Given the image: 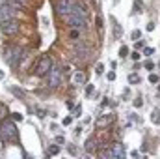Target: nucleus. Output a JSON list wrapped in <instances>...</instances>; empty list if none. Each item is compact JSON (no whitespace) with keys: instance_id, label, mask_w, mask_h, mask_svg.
<instances>
[{"instance_id":"nucleus-1","label":"nucleus","mask_w":160,"mask_h":159,"mask_svg":"<svg viewBox=\"0 0 160 159\" xmlns=\"http://www.w3.org/2000/svg\"><path fill=\"white\" fill-rule=\"evenodd\" d=\"M0 139L4 140V142H17L19 140V129H17V125H15V122H11V120H8V122H4L2 125H0Z\"/></svg>"},{"instance_id":"nucleus-2","label":"nucleus","mask_w":160,"mask_h":159,"mask_svg":"<svg viewBox=\"0 0 160 159\" xmlns=\"http://www.w3.org/2000/svg\"><path fill=\"white\" fill-rule=\"evenodd\" d=\"M50 69H52L50 58H48V56H43L39 62H38V66H36V75H38V77H47Z\"/></svg>"},{"instance_id":"nucleus-3","label":"nucleus","mask_w":160,"mask_h":159,"mask_svg":"<svg viewBox=\"0 0 160 159\" xmlns=\"http://www.w3.org/2000/svg\"><path fill=\"white\" fill-rule=\"evenodd\" d=\"M0 30H2L4 34H8V36L17 34V32H19V23H17V19H6V21H2V23H0Z\"/></svg>"},{"instance_id":"nucleus-4","label":"nucleus","mask_w":160,"mask_h":159,"mask_svg":"<svg viewBox=\"0 0 160 159\" xmlns=\"http://www.w3.org/2000/svg\"><path fill=\"white\" fill-rule=\"evenodd\" d=\"M67 25H69V28H78V30H82V28H86V17H80V15L71 11L69 17H67Z\"/></svg>"},{"instance_id":"nucleus-5","label":"nucleus","mask_w":160,"mask_h":159,"mask_svg":"<svg viewBox=\"0 0 160 159\" xmlns=\"http://www.w3.org/2000/svg\"><path fill=\"white\" fill-rule=\"evenodd\" d=\"M47 77H48V86H50V88H58L60 82H62V69L52 66V69L48 71Z\"/></svg>"},{"instance_id":"nucleus-6","label":"nucleus","mask_w":160,"mask_h":159,"mask_svg":"<svg viewBox=\"0 0 160 159\" xmlns=\"http://www.w3.org/2000/svg\"><path fill=\"white\" fill-rule=\"evenodd\" d=\"M15 15H17V8H13L11 4L4 2V4L0 6V19H2V21H6V19H15Z\"/></svg>"},{"instance_id":"nucleus-7","label":"nucleus","mask_w":160,"mask_h":159,"mask_svg":"<svg viewBox=\"0 0 160 159\" xmlns=\"http://www.w3.org/2000/svg\"><path fill=\"white\" fill-rule=\"evenodd\" d=\"M22 52H24V51H22L21 47H11V51H9V54H11V56L8 58V62H9L13 68H17V66H19V62H21V58L24 56Z\"/></svg>"},{"instance_id":"nucleus-8","label":"nucleus","mask_w":160,"mask_h":159,"mask_svg":"<svg viewBox=\"0 0 160 159\" xmlns=\"http://www.w3.org/2000/svg\"><path fill=\"white\" fill-rule=\"evenodd\" d=\"M73 0H58V4H56V11L60 13V15H69L71 11H73Z\"/></svg>"},{"instance_id":"nucleus-9","label":"nucleus","mask_w":160,"mask_h":159,"mask_svg":"<svg viewBox=\"0 0 160 159\" xmlns=\"http://www.w3.org/2000/svg\"><path fill=\"white\" fill-rule=\"evenodd\" d=\"M112 122H114V114H102V116H99V118L95 120V125H97L99 129H102V127L110 125Z\"/></svg>"},{"instance_id":"nucleus-10","label":"nucleus","mask_w":160,"mask_h":159,"mask_svg":"<svg viewBox=\"0 0 160 159\" xmlns=\"http://www.w3.org/2000/svg\"><path fill=\"white\" fill-rule=\"evenodd\" d=\"M112 157H125V150H123V144H119V142H116L114 146H112Z\"/></svg>"},{"instance_id":"nucleus-11","label":"nucleus","mask_w":160,"mask_h":159,"mask_svg":"<svg viewBox=\"0 0 160 159\" xmlns=\"http://www.w3.org/2000/svg\"><path fill=\"white\" fill-rule=\"evenodd\" d=\"M95 146H97V139H95V137H89V139L86 140V152L91 154V152L95 150Z\"/></svg>"},{"instance_id":"nucleus-12","label":"nucleus","mask_w":160,"mask_h":159,"mask_svg":"<svg viewBox=\"0 0 160 159\" xmlns=\"http://www.w3.org/2000/svg\"><path fill=\"white\" fill-rule=\"evenodd\" d=\"M84 79H86V75H84V73H77V75L73 77L75 84H82V82H84Z\"/></svg>"},{"instance_id":"nucleus-13","label":"nucleus","mask_w":160,"mask_h":159,"mask_svg":"<svg viewBox=\"0 0 160 159\" xmlns=\"http://www.w3.org/2000/svg\"><path fill=\"white\" fill-rule=\"evenodd\" d=\"M60 154V146H50L48 148V156H58Z\"/></svg>"},{"instance_id":"nucleus-14","label":"nucleus","mask_w":160,"mask_h":159,"mask_svg":"<svg viewBox=\"0 0 160 159\" xmlns=\"http://www.w3.org/2000/svg\"><path fill=\"white\" fill-rule=\"evenodd\" d=\"M128 82H132V84L140 82V77H138V73H130V75H128Z\"/></svg>"},{"instance_id":"nucleus-15","label":"nucleus","mask_w":160,"mask_h":159,"mask_svg":"<svg viewBox=\"0 0 160 159\" xmlns=\"http://www.w3.org/2000/svg\"><path fill=\"white\" fill-rule=\"evenodd\" d=\"M6 116H8V109H6V105L0 103V120H4Z\"/></svg>"},{"instance_id":"nucleus-16","label":"nucleus","mask_w":160,"mask_h":159,"mask_svg":"<svg viewBox=\"0 0 160 159\" xmlns=\"http://www.w3.org/2000/svg\"><path fill=\"white\" fill-rule=\"evenodd\" d=\"M158 120H160V109H155V111H153V122L158 123Z\"/></svg>"},{"instance_id":"nucleus-17","label":"nucleus","mask_w":160,"mask_h":159,"mask_svg":"<svg viewBox=\"0 0 160 159\" xmlns=\"http://www.w3.org/2000/svg\"><path fill=\"white\" fill-rule=\"evenodd\" d=\"M119 56H123V58H125V56H128V47H125V45L121 47V49H119Z\"/></svg>"},{"instance_id":"nucleus-18","label":"nucleus","mask_w":160,"mask_h":159,"mask_svg":"<svg viewBox=\"0 0 160 159\" xmlns=\"http://www.w3.org/2000/svg\"><path fill=\"white\" fill-rule=\"evenodd\" d=\"M102 71H104V66H102V64H97V68H95V73H97V75H101Z\"/></svg>"},{"instance_id":"nucleus-19","label":"nucleus","mask_w":160,"mask_h":159,"mask_svg":"<svg viewBox=\"0 0 160 159\" xmlns=\"http://www.w3.org/2000/svg\"><path fill=\"white\" fill-rule=\"evenodd\" d=\"M114 34H116L118 38H119V36H121V28H119V26H118V23H116V26H114Z\"/></svg>"},{"instance_id":"nucleus-20","label":"nucleus","mask_w":160,"mask_h":159,"mask_svg":"<svg viewBox=\"0 0 160 159\" xmlns=\"http://www.w3.org/2000/svg\"><path fill=\"white\" fill-rule=\"evenodd\" d=\"M13 120H15V122H21V120H22V114H19V112H13Z\"/></svg>"},{"instance_id":"nucleus-21","label":"nucleus","mask_w":160,"mask_h":159,"mask_svg":"<svg viewBox=\"0 0 160 159\" xmlns=\"http://www.w3.org/2000/svg\"><path fill=\"white\" fill-rule=\"evenodd\" d=\"M149 80H151V82H158V75H155V73L149 75Z\"/></svg>"},{"instance_id":"nucleus-22","label":"nucleus","mask_w":160,"mask_h":159,"mask_svg":"<svg viewBox=\"0 0 160 159\" xmlns=\"http://www.w3.org/2000/svg\"><path fill=\"white\" fill-rule=\"evenodd\" d=\"M140 36H142V32H140V30H134V32H132V38H134V40H138Z\"/></svg>"},{"instance_id":"nucleus-23","label":"nucleus","mask_w":160,"mask_h":159,"mask_svg":"<svg viewBox=\"0 0 160 159\" xmlns=\"http://www.w3.org/2000/svg\"><path fill=\"white\" fill-rule=\"evenodd\" d=\"M142 103H143V101H142V97H136V101H134V107H142Z\"/></svg>"},{"instance_id":"nucleus-24","label":"nucleus","mask_w":160,"mask_h":159,"mask_svg":"<svg viewBox=\"0 0 160 159\" xmlns=\"http://www.w3.org/2000/svg\"><path fill=\"white\" fill-rule=\"evenodd\" d=\"M132 60L138 62V60H140V52H132Z\"/></svg>"},{"instance_id":"nucleus-25","label":"nucleus","mask_w":160,"mask_h":159,"mask_svg":"<svg viewBox=\"0 0 160 159\" xmlns=\"http://www.w3.org/2000/svg\"><path fill=\"white\" fill-rule=\"evenodd\" d=\"M116 79V73H114V71H110V73H108V80H114Z\"/></svg>"},{"instance_id":"nucleus-26","label":"nucleus","mask_w":160,"mask_h":159,"mask_svg":"<svg viewBox=\"0 0 160 159\" xmlns=\"http://www.w3.org/2000/svg\"><path fill=\"white\" fill-rule=\"evenodd\" d=\"M71 123V116H67V118H63V125H69Z\"/></svg>"},{"instance_id":"nucleus-27","label":"nucleus","mask_w":160,"mask_h":159,"mask_svg":"<svg viewBox=\"0 0 160 159\" xmlns=\"http://www.w3.org/2000/svg\"><path fill=\"white\" fill-rule=\"evenodd\" d=\"M147 30H149V32L155 30V23H149V25H147Z\"/></svg>"},{"instance_id":"nucleus-28","label":"nucleus","mask_w":160,"mask_h":159,"mask_svg":"<svg viewBox=\"0 0 160 159\" xmlns=\"http://www.w3.org/2000/svg\"><path fill=\"white\" fill-rule=\"evenodd\" d=\"M145 54H147V56H149V54H153V49H151V47H147V49H145Z\"/></svg>"},{"instance_id":"nucleus-29","label":"nucleus","mask_w":160,"mask_h":159,"mask_svg":"<svg viewBox=\"0 0 160 159\" xmlns=\"http://www.w3.org/2000/svg\"><path fill=\"white\" fill-rule=\"evenodd\" d=\"M19 2H21V4H26V0H19Z\"/></svg>"},{"instance_id":"nucleus-30","label":"nucleus","mask_w":160,"mask_h":159,"mask_svg":"<svg viewBox=\"0 0 160 159\" xmlns=\"http://www.w3.org/2000/svg\"><path fill=\"white\" fill-rule=\"evenodd\" d=\"M2 77H4V73H2V71H0V79H2Z\"/></svg>"},{"instance_id":"nucleus-31","label":"nucleus","mask_w":160,"mask_h":159,"mask_svg":"<svg viewBox=\"0 0 160 159\" xmlns=\"http://www.w3.org/2000/svg\"><path fill=\"white\" fill-rule=\"evenodd\" d=\"M158 66H160V64H158Z\"/></svg>"}]
</instances>
